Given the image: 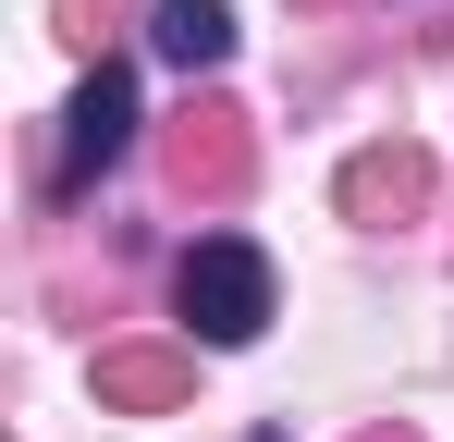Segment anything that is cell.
I'll return each mask as SVG.
<instances>
[{
  "label": "cell",
  "instance_id": "cell-1",
  "mask_svg": "<svg viewBox=\"0 0 454 442\" xmlns=\"http://www.w3.org/2000/svg\"><path fill=\"white\" fill-rule=\"evenodd\" d=\"M172 320H184V344H258L270 332V258L246 246V233H197L184 258H172Z\"/></svg>",
  "mask_w": 454,
  "mask_h": 442
},
{
  "label": "cell",
  "instance_id": "cell-2",
  "mask_svg": "<svg viewBox=\"0 0 454 442\" xmlns=\"http://www.w3.org/2000/svg\"><path fill=\"white\" fill-rule=\"evenodd\" d=\"M123 147H136V74L98 62V74L74 86V111H62V172H50V185H62V197H86Z\"/></svg>",
  "mask_w": 454,
  "mask_h": 442
},
{
  "label": "cell",
  "instance_id": "cell-3",
  "mask_svg": "<svg viewBox=\"0 0 454 442\" xmlns=\"http://www.w3.org/2000/svg\"><path fill=\"white\" fill-rule=\"evenodd\" d=\"M148 50L172 74H222L233 62V12H222V0H160V12H148Z\"/></svg>",
  "mask_w": 454,
  "mask_h": 442
},
{
  "label": "cell",
  "instance_id": "cell-4",
  "mask_svg": "<svg viewBox=\"0 0 454 442\" xmlns=\"http://www.w3.org/2000/svg\"><path fill=\"white\" fill-rule=\"evenodd\" d=\"M98 381H111V393H123V406H160V393H172V381H184V368H172V357H111V368H98Z\"/></svg>",
  "mask_w": 454,
  "mask_h": 442
},
{
  "label": "cell",
  "instance_id": "cell-5",
  "mask_svg": "<svg viewBox=\"0 0 454 442\" xmlns=\"http://www.w3.org/2000/svg\"><path fill=\"white\" fill-rule=\"evenodd\" d=\"M258 442H283V430H258Z\"/></svg>",
  "mask_w": 454,
  "mask_h": 442
}]
</instances>
